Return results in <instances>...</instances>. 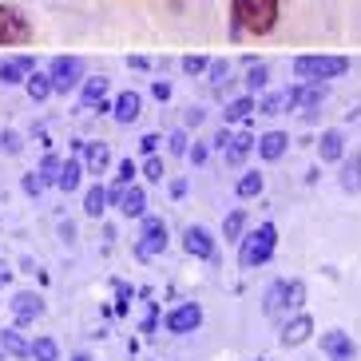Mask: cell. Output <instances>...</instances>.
<instances>
[{
  "instance_id": "1",
  "label": "cell",
  "mask_w": 361,
  "mask_h": 361,
  "mask_svg": "<svg viewBox=\"0 0 361 361\" xmlns=\"http://www.w3.org/2000/svg\"><path fill=\"white\" fill-rule=\"evenodd\" d=\"M278 12H282V0H231L234 32H250V36L274 32Z\"/></svg>"
},
{
  "instance_id": "2",
  "label": "cell",
  "mask_w": 361,
  "mask_h": 361,
  "mask_svg": "<svg viewBox=\"0 0 361 361\" xmlns=\"http://www.w3.org/2000/svg\"><path fill=\"white\" fill-rule=\"evenodd\" d=\"M278 246V226L274 223H262L255 226L250 234H243V246H238V266L243 270H255V266H266L270 255Z\"/></svg>"
},
{
  "instance_id": "3",
  "label": "cell",
  "mask_w": 361,
  "mask_h": 361,
  "mask_svg": "<svg viewBox=\"0 0 361 361\" xmlns=\"http://www.w3.org/2000/svg\"><path fill=\"white\" fill-rule=\"evenodd\" d=\"M350 60L345 56H298L294 60V75L302 84H326V80H338L345 75Z\"/></svg>"
},
{
  "instance_id": "4",
  "label": "cell",
  "mask_w": 361,
  "mask_h": 361,
  "mask_svg": "<svg viewBox=\"0 0 361 361\" xmlns=\"http://www.w3.org/2000/svg\"><path fill=\"white\" fill-rule=\"evenodd\" d=\"M302 302H306V286H302V282H274L262 298V310L270 318H282V310H294V306H302Z\"/></svg>"
},
{
  "instance_id": "5",
  "label": "cell",
  "mask_w": 361,
  "mask_h": 361,
  "mask_svg": "<svg viewBox=\"0 0 361 361\" xmlns=\"http://www.w3.org/2000/svg\"><path fill=\"white\" fill-rule=\"evenodd\" d=\"M32 40V20L12 4H0V44H28Z\"/></svg>"
},
{
  "instance_id": "6",
  "label": "cell",
  "mask_w": 361,
  "mask_h": 361,
  "mask_svg": "<svg viewBox=\"0 0 361 361\" xmlns=\"http://www.w3.org/2000/svg\"><path fill=\"white\" fill-rule=\"evenodd\" d=\"M48 75H52V87L60 96L75 92V87L84 84V64L75 60V56H56L52 64H48Z\"/></svg>"
},
{
  "instance_id": "7",
  "label": "cell",
  "mask_w": 361,
  "mask_h": 361,
  "mask_svg": "<svg viewBox=\"0 0 361 361\" xmlns=\"http://www.w3.org/2000/svg\"><path fill=\"white\" fill-rule=\"evenodd\" d=\"M167 250V223L163 219H155V214H143V234H139V246L135 255L139 258H155Z\"/></svg>"
},
{
  "instance_id": "8",
  "label": "cell",
  "mask_w": 361,
  "mask_h": 361,
  "mask_svg": "<svg viewBox=\"0 0 361 361\" xmlns=\"http://www.w3.org/2000/svg\"><path fill=\"white\" fill-rule=\"evenodd\" d=\"M202 326V310L199 302H183V306H175L167 314V329L171 334H191V329Z\"/></svg>"
},
{
  "instance_id": "9",
  "label": "cell",
  "mask_w": 361,
  "mask_h": 361,
  "mask_svg": "<svg viewBox=\"0 0 361 361\" xmlns=\"http://www.w3.org/2000/svg\"><path fill=\"white\" fill-rule=\"evenodd\" d=\"M44 314V298L32 294V290H20V294H12V318H16V326H28V322H36Z\"/></svg>"
},
{
  "instance_id": "10",
  "label": "cell",
  "mask_w": 361,
  "mask_h": 361,
  "mask_svg": "<svg viewBox=\"0 0 361 361\" xmlns=\"http://www.w3.org/2000/svg\"><path fill=\"white\" fill-rule=\"evenodd\" d=\"M322 350H326L329 361H353L357 357V345H353L350 334H341V329H329L322 334Z\"/></svg>"
},
{
  "instance_id": "11",
  "label": "cell",
  "mask_w": 361,
  "mask_h": 361,
  "mask_svg": "<svg viewBox=\"0 0 361 361\" xmlns=\"http://www.w3.org/2000/svg\"><path fill=\"white\" fill-rule=\"evenodd\" d=\"M183 250L195 258H214V234L207 231V226H187V234H183Z\"/></svg>"
},
{
  "instance_id": "12",
  "label": "cell",
  "mask_w": 361,
  "mask_h": 361,
  "mask_svg": "<svg viewBox=\"0 0 361 361\" xmlns=\"http://www.w3.org/2000/svg\"><path fill=\"white\" fill-rule=\"evenodd\" d=\"M286 147H290L286 131H266V135H258V155H262L266 163L282 159V155H286Z\"/></svg>"
},
{
  "instance_id": "13",
  "label": "cell",
  "mask_w": 361,
  "mask_h": 361,
  "mask_svg": "<svg viewBox=\"0 0 361 361\" xmlns=\"http://www.w3.org/2000/svg\"><path fill=\"white\" fill-rule=\"evenodd\" d=\"M318 159H322V163L345 159V135H341V131H322V139H318Z\"/></svg>"
},
{
  "instance_id": "14",
  "label": "cell",
  "mask_w": 361,
  "mask_h": 361,
  "mask_svg": "<svg viewBox=\"0 0 361 361\" xmlns=\"http://www.w3.org/2000/svg\"><path fill=\"white\" fill-rule=\"evenodd\" d=\"M310 334H314V318L298 314L282 326V345H302V341H310Z\"/></svg>"
},
{
  "instance_id": "15",
  "label": "cell",
  "mask_w": 361,
  "mask_h": 361,
  "mask_svg": "<svg viewBox=\"0 0 361 361\" xmlns=\"http://www.w3.org/2000/svg\"><path fill=\"white\" fill-rule=\"evenodd\" d=\"M32 75V60L16 56V60H0V84H24Z\"/></svg>"
},
{
  "instance_id": "16",
  "label": "cell",
  "mask_w": 361,
  "mask_h": 361,
  "mask_svg": "<svg viewBox=\"0 0 361 361\" xmlns=\"http://www.w3.org/2000/svg\"><path fill=\"white\" fill-rule=\"evenodd\" d=\"M298 99H302V87H286V92H270L258 107H262L266 116H278V111H290Z\"/></svg>"
},
{
  "instance_id": "17",
  "label": "cell",
  "mask_w": 361,
  "mask_h": 361,
  "mask_svg": "<svg viewBox=\"0 0 361 361\" xmlns=\"http://www.w3.org/2000/svg\"><path fill=\"white\" fill-rule=\"evenodd\" d=\"M143 99H139V92H123V96L116 99V107H111V116H116V123H123V128H128V123H135L139 119V111H143Z\"/></svg>"
},
{
  "instance_id": "18",
  "label": "cell",
  "mask_w": 361,
  "mask_h": 361,
  "mask_svg": "<svg viewBox=\"0 0 361 361\" xmlns=\"http://www.w3.org/2000/svg\"><path fill=\"white\" fill-rule=\"evenodd\" d=\"M75 151H84V167L92 171V175H99V171H107V163H111V151H107V143H75Z\"/></svg>"
},
{
  "instance_id": "19",
  "label": "cell",
  "mask_w": 361,
  "mask_h": 361,
  "mask_svg": "<svg viewBox=\"0 0 361 361\" xmlns=\"http://www.w3.org/2000/svg\"><path fill=\"white\" fill-rule=\"evenodd\" d=\"M119 211L128 214V219H143V214H147V195H143V187H135V183H131L128 191H123Z\"/></svg>"
},
{
  "instance_id": "20",
  "label": "cell",
  "mask_w": 361,
  "mask_h": 361,
  "mask_svg": "<svg viewBox=\"0 0 361 361\" xmlns=\"http://www.w3.org/2000/svg\"><path fill=\"white\" fill-rule=\"evenodd\" d=\"M0 350L12 357H32V341H24L20 329H0Z\"/></svg>"
},
{
  "instance_id": "21",
  "label": "cell",
  "mask_w": 361,
  "mask_h": 361,
  "mask_svg": "<svg viewBox=\"0 0 361 361\" xmlns=\"http://www.w3.org/2000/svg\"><path fill=\"white\" fill-rule=\"evenodd\" d=\"M24 92H28V96H32L36 104H44V99H48V96L56 92V87H52V75H48V72H36V68H32V75L24 80Z\"/></svg>"
},
{
  "instance_id": "22",
  "label": "cell",
  "mask_w": 361,
  "mask_h": 361,
  "mask_svg": "<svg viewBox=\"0 0 361 361\" xmlns=\"http://www.w3.org/2000/svg\"><path fill=\"white\" fill-rule=\"evenodd\" d=\"M255 99L250 96H238V99H231V104L223 107V123H243V119H250L255 116Z\"/></svg>"
},
{
  "instance_id": "23",
  "label": "cell",
  "mask_w": 361,
  "mask_h": 361,
  "mask_svg": "<svg viewBox=\"0 0 361 361\" xmlns=\"http://www.w3.org/2000/svg\"><path fill=\"white\" fill-rule=\"evenodd\" d=\"M250 147H255V135H231V143H226V163L231 167H243Z\"/></svg>"
},
{
  "instance_id": "24",
  "label": "cell",
  "mask_w": 361,
  "mask_h": 361,
  "mask_svg": "<svg viewBox=\"0 0 361 361\" xmlns=\"http://www.w3.org/2000/svg\"><path fill=\"white\" fill-rule=\"evenodd\" d=\"M341 191H361V155L350 151V159L341 163Z\"/></svg>"
},
{
  "instance_id": "25",
  "label": "cell",
  "mask_w": 361,
  "mask_h": 361,
  "mask_svg": "<svg viewBox=\"0 0 361 361\" xmlns=\"http://www.w3.org/2000/svg\"><path fill=\"white\" fill-rule=\"evenodd\" d=\"M104 96H107V75H87L84 87H80V99H84V107H96Z\"/></svg>"
},
{
  "instance_id": "26",
  "label": "cell",
  "mask_w": 361,
  "mask_h": 361,
  "mask_svg": "<svg viewBox=\"0 0 361 361\" xmlns=\"http://www.w3.org/2000/svg\"><path fill=\"white\" fill-rule=\"evenodd\" d=\"M298 104H306V111H302V119H314L322 111V104H326V87L322 84H310V87H302V99Z\"/></svg>"
},
{
  "instance_id": "27",
  "label": "cell",
  "mask_w": 361,
  "mask_h": 361,
  "mask_svg": "<svg viewBox=\"0 0 361 361\" xmlns=\"http://www.w3.org/2000/svg\"><path fill=\"white\" fill-rule=\"evenodd\" d=\"M104 211H107V191L96 183V187H87V195H84V214L87 219H99Z\"/></svg>"
},
{
  "instance_id": "28",
  "label": "cell",
  "mask_w": 361,
  "mask_h": 361,
  "mask_svg": "<svg viewBox=\"0 0 361 361\" xmlns=\"http://www.w3.org/2000/svg\"><path fill=\"white\" fill-rule=\"evenodd\" d=\"M80 175H84V163L80 159H64V171H60V183H56V187H60V191H75V187H80Z\"/></svg>"
},
{
  "instance_id": "29",
  "label": "cell",
  "mask_w": 361,
  "mask_h": 361,
  "mask_svg": "<svg viewBox=\"0 0 361 361\" xmlns=\"http://www.w3.org/2000/svg\"><path fill=\"white\" fill-rule=\"evenodd\" d=\"M234 191H238V199H258L262 195V171H243Z\"/></svg>"
},
{
  "instance_id": "30",
  "label": "cell",
  "mask_w": 361,
  "mask_h": 361,
  "mask_svg": "<svg viewBox=\"0 0 361 361\" xmlns=\"http://www.w3.org/2000/svg\"><path fill=\"white\" fill-rule=\"evenodd\" d=\"M243 231H246V211H231L223 219V238L226 243H243Z\"/></svg>"
},
{
  "instance_id": "31",
  "label": "cell",
  "mask_w": 361,
  "mask_h": 361,
  "mask_svg": "<svg viewBox=\"0 0 361 361\" xmlns=\"http://www.w3.org/2000/svg\"><path fill=\"white\" fill-rule=\"evenodd\" d=\"M60 171H64V159L60 155H44V163H40V175H44V183H60Z\"/></svg>"
},
{
  "instance_id": "32",
  "label": "cell",
  "mask_w": 361,
  "mask_h": 361,
  "mask_svg": "<svg viewBox=\"0 0 361 361\" xmlns=\"http://www.w3.org/2000/svg\"><path fill=\"white\" fill-rule=\"evenodd\" d=\"M32 357L36 361H56V357H60V350H56L52 338H36L32 341Z\"/></svg>"
},
{
  "instance_id": "33",
  "label": "cell",
  "mask_w": 361,
  "mask_h": 361,
  "mask_svg": "<svg viewBox=\"0 0 361 361\" xmlns=\"http://www.w3.org/2000/svg\"><path fill=\"white\" fill-rule=\"evenodd\" d=\"M20 187H24V195H32V199H36V195H40L44 187H48V183H44V175H40V171H28V175L20 179Z\"/></svg>"
},
{
  "instance_id": "34",
  "label": "cell",
  "mask_w": 361,
  "mask_h": 361,
  "mask_svg": "<svg viewBox=\"0 0 361 361\" xmlns=\"http://www.w3.org/2000/svg\"><path fill=\"white\" fill-rule=\"evenodd\" d=\"M266 64H258V68H250V75H246V87H250V92H262L266 87Z\"/></svg>"
},
{
  "instance_id": "35",
  "label": "cell",
  "mask_w": 361,
  "mask_h": 361,
  "mask_svg": "<svg viewBox=\"0 0 361 361\" xmlns=\"http://www.w3.org/2000/svg\"><path fill=\"white\" fill-rule=\"evenodd\" d=\"M116 183H123V187H131V183H135V163H131V159H123L116 167Z\"/></svg>"
},
{
  "instance_id": "36",
  "label": "cell",
  "mask_w": 361,
  "mask_h": 361,
  "mask_svg": "<svg viewBox=\"0 0 361 361\" xmlns=\"http://www.w3.org/2000/svg\"><path fill=\"white\" fill-rule=\"evenodd\" d=\"M0 147L8 151V155H16L24 143H20V135H16V131H0Z\"/></svg>"
},
{
  "instance_id": "37",
  "label": "cell",
  "mask_w": 361,
  "mask_h": 361,
  "mask_svg": "<svg viewBox=\"0 0 361 361\" xmlns=\"http://www.w3.org/2000/svg\"><path fill=\"white\" fill-rule=\"evenodd\" d=\"M143 175H147L151 183H159V179H163V163L155 159V155H147V163H143Z\"/></svg>"
},
{
  "instance_id": "38",
  "label": "cell",
  "mask_w": 361,
  "mask_h": 361,
  "mask_svg": "<svg viewBox=\"0 0 361 361\" xmlns=\"http://www.w3.org/2000/svg\"><path fill=\"white\" fill-rule=\"evenodd\" d=\"M167 139H171L167 147H171V151H175V155H183V151H187V135H183V131H171V135H167Z\"/></svg>"
},
{
  "instance_id": "39",
  "label": "cell",
  "mask_w": 361,
  "mask_h": 361,
  "mask_svg": "<svg viewBox=\"0 0 361 361\" xmlns=\"http://www.w3.org/2000/svg\"><path fill=\"white\" fill-rule=\"evenodd\" d=\"M139 147H143V155H155V147H159V135L151 131V135H143L139 139Z\"/></svg>"
},
{
  "instance_id": "40",
  "label": "cell",
  "mask_w": 361,
  "mask_h": 361,
  "mask_svg": "<svg viewBox=\"0 0 361 361\" xmlns=\"http://www.w3.org/2000/svg\"><path fill=\"white\" fill-rule=\"evenodd\" d=\"M183 68H187V72H202V68H207V60H202V56H187V60H183Z\"/></svg>"
},
{
  "instance_id": "41",
  "label": "cell",
  "mask_w": 361,
  "mask_h": 361,
  "mask_svg": "<svg viewBox=\"0 0 361 361\" xmlns=\"http://www.w3.org/2000/svg\"><path fill=\"white\" fill-rule=\"evenodd\" d=\"M151 92H155V99H171V84H159V80H155V87H151Z\"/></svg>"
},
{
  "instance_id": "42",
  "label": "cell",
  "mask_w": 361,
  "mask_h": 361,
  "mask_svg": "<svg viewBox=\"0 0 361 361\" xmlns=\"http://www.w3.org/2000/svg\"><path fill=\"white\" fill-rule=\"evenodd\" d=\"M191 159L195 163H207V147H202V143H195V147H191Z\"/></svg>"
},
{
  "instance_id": "43",
  "label": "cell",
  "mask_w": 361,
  "mask_h": 361,
  "mask_svg": "<svg viewBox=\"0 0 361 361\" xmlns=\"http://www.w3.org/2000/svg\"><path fill=\"white\" fill-rule=\"evenodd\" d=\"M202 123V111H187V128H199Z\"/></svg>"
},
{
  "instance_id": "44",
  "label": "cell",
  "mask_w": 361,
  "mask_h": 361,
  "mask_svg": "<svg viewBox=\"0 0 361 361\" xmlns=\"http://www.w3.org/2000/svg\"><path fill=\"white\" fill-rule=\"evenodd\" d=\"M4 282H8V266L0 262V286H4Z\"/></svg>"
},
{
  "instance_id": "45",
  "label": "cell",
  "mask_w": 361,
  "mask_h": 361,
  "mask_svg": "<svg viewBox=\"0 0 361 361\" xmlns=\"http://www.w3.org/2000/svg\"><path fill=\"white\" fill-rule=\"evenodd\" d=\"M72 361H92V353H75V357Z\"/></svg>"
},
{
  "instance_id": "46",
  "label": "cell",
  "mask_w": 361,
  "mask_h": 361,
  "mask_svg": "<svg viewBox=\"0 0 361 361\" xmlns=\"http://www.w3.org/2000/svg\"><path fill=\"white\" fill-rule=\"evenodd\" d=\"M0 361H4V350H0Z\"/></svg>"
}]
</instances>
